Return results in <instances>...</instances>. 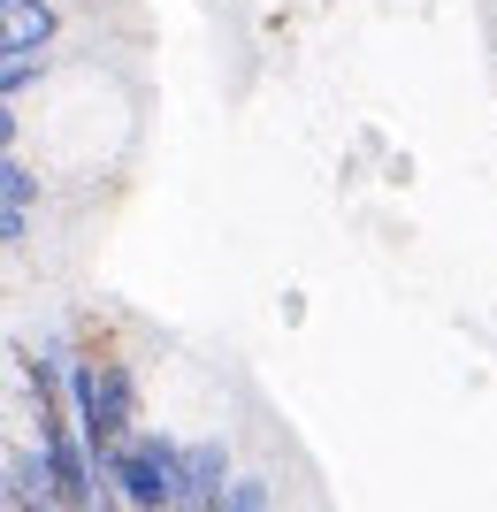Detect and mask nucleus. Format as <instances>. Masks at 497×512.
I'll use <instances>...</instances> for the list:
<instances>
[{"label": "nucleus", "instance_id": "obj_1", "mask_svg": "<svg viewBox=\"0 0 497 512\" xmlns=\"http://www.w3.org/2000/svg\"><path fill=\"white\" fill-rule=\"evenodd\" d=\"M69 413H77V428H85V444L100 459L123 451L146 428V390H138L123 352H77V367H69Z\"/></svg>", "mask_w": 497, "mask_h": 512}, {"label": "nucleus", "instance_id": "obj_2", "mask_svg": "<svg viewBox=\"0 0 497 512\" xmlns=\"http://www.w3.org/2000/svg\"><path fill=\"white\" fill-rule=\"evenodd\" d=\"M100 467H108V482L123 490L130 512H176V490H184V436L138 428V436H130L123 451H108Z\"/></svg>", "mask_w": 497, "mask_h": 512}, {"label": "nucleus", "instance_id": "obj_4", "mask_svg": "<svg viewBox=\"0 0 497 512\" xmlns=\"http://www.w3.org/2000/svg\"><path fill=\"white\" fill-rule=\"evenodd\" d=\"M0 8H8V39H0V54H46L54 31H62L54 0H0Z\"/></svg>", "mask_w": 497, "mask_h": 512}, {"label": "nucleus", "instance_id": "obj_3", "mask_svg": "<svg viewBox=\"0 0 497 512\" xmlns=\"http://www.w3.org/2000/svg\"><path fill=\"white\" fill-rule=\"evenodd\" d=\"M31 222H39V169L23 153H0V237H8V253L31 245Z\"/></svg>", "mask_w": 497, "mask_h": 512}, {"label": "nucleus", "instance_id": "obj_5", "mask_svg": "<svg viewBox=\"0 0 497 512\" xmlns=\"http://www.w3.org/2000/svg\"><path fill=\"white\" fill-rule=\"evenodd\" d=\"M46 77V54H8V62H0V100H31V85H39Z\"/></svg>", "mask_w": 497, "mask_h": 512}]
</instances>
